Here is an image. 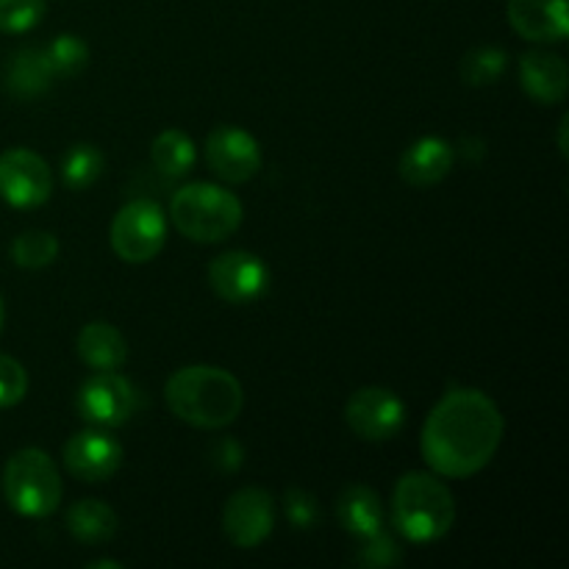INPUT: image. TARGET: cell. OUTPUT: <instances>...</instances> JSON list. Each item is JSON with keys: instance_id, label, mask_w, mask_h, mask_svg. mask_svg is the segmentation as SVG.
Here are the masks:
<instances>
[{"instance_id": "cell-1", "label": "cell", "mask_w": 569, "mask_h": 569, "mask_svg": "<svg viewBox=\"0 0 569 569\" xmlns=\"http://www.w3.org/2000/svg\"><path fill=\"white\" fill-rule=\"evenodd\" d=\"M503 431V415L487 392L472 387L450 389L426 417L420 433L422 459L442 478H470L495 459Z\"/></svg>"}, {"instance_id": "cell-2", "label": "cell", "mask_w": 569, "mask_h": 569, "mask_svg": "<svg viewBox=\"0 0 569 569\" xmlns=\"http://www.w3.org/2000/svg\"><path fill=\"white\" fill-rule=\"evenodd\" d=\"M164 400L181 422L217 431L242 415L244 392L237 376L214 365H189L167 378Z\"/></svg>"}, {"instance_id": "cell-3", "label": "cell", "mask_w": 569, "mask_h": 569, "mask_svg": "<svg viewBox=\"0 0 569 569\" xmlns=\"http://www.w3.org/2000/svg\"><path fill=\"white\" fill-rule=\"evenodd\" d=\"M456 522V498L437 472H406L392 492V526L406 542L431 545Z\"/></svg>"}, {"instance_id": "cell-4", "label": "cell", "mask_w": 569, "mask_h": 569, "mask_svg": "<svg viewBox=\"0 0 569 569\" xmlns=\"http://www.w3.org/2000/svg\"><path fill=\"white\" fill-rule=\"evenodd\" d=\"M242 200L220 183L194 181L178 189L170 200V222L192 242H226L242 226Z\"/></svg>"}, {"instance_id": "cell-5", "label": "cell", "mask_w": 569, "mask_h": 569, "mask_svg": "<svg viewBox=\"0 0 569 569\" xmlns=\"http://www.w3.org/2000/svg\"><path fill=\"white\" fill-rule=\"evenodd\" d=\"M3 492L11 509L31 520H44L61 503V476L56 461L39 448H22L6 461Z\"/></svg>"}, {"instance_id": "cell-6", "label": "cell", "mask_w": 569, "mask_h": 569, "mask_svg": "<svg viewBox=\"0 0 569 569\" xmlns=\"http://www.w3.org/2000/svg\"><path fill=\"white\" fill-rule=\"evenodd\" d=\"M111 250L128 264H148L164 250L167 214L156 200L137 198L122 206L111 220Z\"/></svg>"}, {"instance_id": "cell-7", "label": "cell", "mask_w": 569, "mask_h": 569, "mask_svg": "<svg viewBox=\"0 0 569 569\" xmlns=\"http://www.w3.org/2000/svg\"><path fill=\"white\" fill-rule=\"evenodd\" d=\"M139 389L117 370L92 372L78 387L76 409L81 420L98 428H120L139 411Z\"/></svg>"}, {"instance_id": "cell-8", "label": "cell", "mask_w": 569, "mask_h": 569, "mask_svg": "<svg viewBox=\"0 0 569 569\" xmlns=\"http://www.w3.org/2000/svg\"><path fill=\"white\" fill-rule=\"evenodd\" d=\"M53 170L39 153L11 148L0 153V198L11 209H39L53 194Z\"/></svg>"}, {"instance_id": "cell-9", "label": "cell", "mask_w": 569, "mask_h": 569, "mask_svg": "<svg viewBox=\"0 0 569 569\" xmlns=\"http://www.w3.org/2000/svg\"><path fill=\"white\" fill-rule=\"evenodd\" d=\"M345 422L365 442H389L406 426V403L387 387H361L345 403Z\"/></svg>"}, {"instance_id": "cell-10", "label": "cell", "mask_w": 569, "mask_h": 569, "mask_svg": "<svg viewBox=\"0 0 569 569\" xmlns=\"http://www.w3.org/2000/svg\"><path fill=\"white\" fill-rule=\"evenodd\" d=\"M270 267L250 250H228L211 259L209 287L220 300L231 306H250L270 289Z\"/></svg>"}, {"instance_id": "cell-11", "label": "cell", "mask_w": 569, "mask_h": 569, "mask_svg": "<svg viewBox=\"0 0 569 569\" xmlns=\"http://www.w3.org/2000/svg\"><path fill=\"white\" fill-rule=\"evenodd\" d=\"M278 506L267 489L244 487L228 498L222 509V531L239 550L259 548L276 528Z\"/></svg>"}, {"instance_id": "cell-12", "label": "cell", "mask_w": 569, "mask_h": 569, "mask_svg": "<svg viewBox=\"0 0 569 569\" xmlns=\"http://www.w3.org/2000/svg\"><path fill=\"white\" fill-rule=\"evenodd\" d=\"M122 459H126V450H122L120 439L98 426L72 433L61 453L67 472L83 483L109 481L122 467Z\"/></svg>"}, {"instance_id": "cell-13", "label": "cell", "mask_w": 569, "mask_h": 569, "mask_svg": "<svg viewBox=\"0 0 569 569\" xmlns=\"http://www.w3.org/2000/svg\"><path fill=\"white\" fill-rule=\"evenodd\" d=\"M206 161L220 181L244 183L259 176L261 144L244 128L217 126L206 137Z\"/></svg>"}, {"instance_id": "cell-14", "label": "cell", "mask_w": 569, "mask_h": 569, "mask_svg": "<svg viewBox=\"0 0 569 569\" xmlns=\"http://www.w3.org/2000/svg\"><path fill=\"white\" fill-rule=\"evenodd\" d=\"M509 22L528 42H565L569 0H509Z\"/></svg>"}, {"instance_id": "cell-15", "label": "cell", "mask_w": 569, "mask_h": 569, "mask_svg": "<svg viewBox=\"0 0 569 569\" xmlns=\"http://www.w3.org/2000/svg\"><path fill=\"white\" fill-rule=\"evenodd\" d=\"M520 87L533 103H561L569 89L567 61L553 50H528L520 56Z\"/></svg>"}, {"instance_id": "cell-16", "label": "cell", "mask_w": 569, "mask_h": 569, "mask_svg": "<svg viewBox=\"0 0 569 569\" xmlns=\"http://www.w3.org/2000/svg\"><path fill=\"white\" fill-rule=\"evenodd\" d=\"M456 164V148L442 137H420L400 156V178L409 187L428 189L442 183Z\"/></svg>"}, {"instance_id": "cell-17", "label": "cell", "mask_w": 569, "mask_h": 569, "mask_svg": "<svg viewBox=\"0 0 569 569\" xmlns=\"http://www.w3.org/2000/svg\"><path fill=\"white\" fill-rule=\"evenodd\" d=\"M78 359L89 367V370H120L128 359V342L122 331L111 322L94 320L78 331L76 339Z\"/></svg>"}, {"instance_id": "cell-18", "label": "cell", "mask_w": 569, "mask_h": 569, "mask_svg": "<svg viewBox=\"0 0 569 569\" xmlns=\"http://www.w3.org/2000/svg\"><path fill=\"white\" fill-rule=\"evenodd\" d=\"M337 520L356 539H365L387 528V511L376 489L365 483H350L337 498Z\"/></svg>"}, {"instance_id": "cell-19", "label": "cell", "mask_w": 569, "mask_h": 569, "mask_svg": "<svg viewBox=\"0 0 569 569\" xmlns=\"http://www.w3.org/2000/svg\"><path fill=\"white\" fill-rule=\"evenodd\" d=\"M53 78L56 72L50 67L44 48H22L17 53H11L9 61H6V92L20 100H31L44 94L50 89V83H53Z\"/></svg>"}, {"instance_id": "cell-20", "label": "cell", "mask_w": 569, "mask_h": 569, "mask_svg": "<svg viewBox=\"0 0 569 569\" xmlns=\"http://www.w3.org/2000/svg\"><path fill=\"white\" fill-rule=\"evenodd\" d=\"M64 526L76 542L106 545L114 539L120 520H117L114 509H111L109 503L87 498V500H78V503H72L70 509H67Z\"/></svg>"}, {"instance_id": "cell-21", "label": "cell", "mask_w": 569, "mask_h": 569, "mask_svg": "<svg viewBox=\"0 0 569 569\" xmlns=\"http://www.w3.org/2000/svg\"><path fill=\"white\" fill-rule=\"evenodd\" d=\"M194 142L181 128H167L150 144V161L167 178H183L194 167Z\"/></svg>"}, {"instance_id": "cell-22", "label": "cell", "mask_w": 569, "mask_h": 569, "mask_svg": "<svg viewBox=\"0 0 569 569\" xmlns=\"http://www.w3.org/2000/svg\"><path fill=\"white\" fill-rule=\"evenodd\" d=\"M106 170V156L98 144L92 142H78L61 159V183L72 192H83L92 183H98V178Z\"/></svg>"}, {"instance_id": "cell-23", "label": "cell", "mask_w": 569, "mask_h": 569, "mask_svg": "<svg viewBox=\"0 0 569 569\" xmlns=\"http://www.w3.org/2000/svg\"><path fill=\"white\" fill-rule=\"evenodd\" d=\"M509 67V53L498 44H481L472 48L470 53L461 59L459 76L467 87H492Z\"/></svg>"}, {"instance_id": "cell-24", "label": "cell", "mask_w": 569, "mask_h": 569, "mask_svg": "<svg viewBox=\"0 0 569 569\" xmlns=\"http://www.w3.org/2000/svg\"><path fill=\"white\" fill-rule=\"evenodd\" d=\"M56 259H59V239L50 231L31 228L11 242V261L22 270H42Z\"/></svg>"}, {"instance_id": "cell-25", "label": "cell", "mask_w": 569, "mask_h": 569, "mask_svg": "<svg viewBox=\"0 0 569 569\" xmlns=\"http://www.w3.org/2000/svg\"><path fill=\"white\" fill-rule=\"evenodd\" d=\"M44 53H48V61L50 67H53L56 76L72 78L87 67L89 44L83 42L81 37H76V33H59V37L44 48Z\"/></svg>"}, {"instance_id": "cell-26", "label": "cell", "mask_w": 569, "mask_h": 569, "mask_svg": "<svg viewBox=\"0 0 569 569\" xmlns=\"http://www.w3.org/2000/svg\"><path fill=\"white\" fill-rule=\"evenodd\" d=\"M356 559L365 567H398L403 561V548H400L398 539L381 528L372 537L359 539V550H356Z\"/></svg>"}, {"instance_id": "cell-27", "label": "cell", "mask_w": 569, "mask_h": 569, "mask_svg": "<svg viewBox=\"0 0 569 569\" xmlns=\"http://www.w3.org/2000/svg\"><path fill=\"white\" fill-rule=\"evenodd\" d=\"M44 0H0V33H26L44 17Z\"/></svg>"}, {"instance_id": "cell-28", "label": "cell", "mask_w": 569, "mask_h": 569, "mask_svg": "<svg viewBox=\"0 0 569 569\" xmlns=\"http://www.w3.org/2000/svg\"><path fill=\"white\" fill-rule=\"evenodd\" d=\"M283 515H287L289 526L295 531H311L317 520H320V503H317V498L309 489L292 487L283 495Z\"/></svg>"}, {"instance_id": "cell-29", "label": "cell", "mask_w": 569, "mask_h": 569, "mask_svg": "<svg viewBox=\"0 0 569 569\" xmlns=\"http://www.w3.org/2000/svg\"><path fill=\"white\" fill-rule=\"evenodd\" d=\"M28 392V372L11 356L0 353V409H11Z\"/></svg>"}, {"instance_id": "cell-30", "label": "cell", "mask_w": 569, "mask_h": 569, "mask_svg": "<svg viewBox=\"0 0 569 569\" xmlns=\"http://www.w3.org/2000/svg\"><path fill=\"white\" fill-rule=\"evenodd\" d=\"M242 459H244V450L237 439L226 437L214 445V465L220 467V470L226 472L239 470V467H242Z\"/></svg>"}, {"instance_id": "cell-31", "label": "cell", "mask_w": 569, "mask_h": 569, "mask_svg": "<svg viewBox=\"0 0 569 569\" xmlns=\"http://www.w3.org/2000/svg\"><path fill=\"white\" fill-rule=\"evenodd\" d=\"M567 126H569V117L565 114V117H561V122H559V150H561V156H567Z\"/></svg>"}, {"instance_id": "cell-32", "label": "cell", "mask_w": 569, "mask_h": 569, "mask_svg": "<svg viewBox=\"0 0 569 569\" xmlns=\"http://www.w3.org/2000/svg\"><path fill=\"white\" fill-rule=\"evenodd\" d=\"M122 565L120 561H109V559H100V561H92V565H89V569H120Z\"/></svg>"}, {"instance_id": "cell-33", "label": "cell", "mask_w": 569, "mask_h": 569, "mask_svg": "<svg viewBox=\"0 0 569 569\" xmlns=\"http://www.w3.org/2000/svg\"><path fill=\"white\" fill-rule=\"evenodd\" d=\"M3 322H6V306H3V298H0V331H3Z\"/></svg>"}]
</instances>
